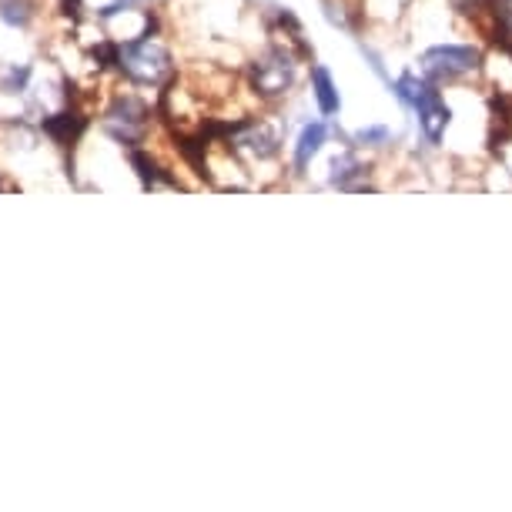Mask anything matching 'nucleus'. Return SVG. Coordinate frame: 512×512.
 <instances>
[{
  "label": "nucleus",
  "mask_w": 512,
  "mask_h": 512,
  "mask_svg": "<svg viewBox=\"0 0 512 512\" xmlns=\"http://www.w3.org/2000/svg\"><path fill=\"white\" fill-rule=\"evenodd\" d=\"M44 131L51 134L54 141L67 144V141H74L77 134L84 131V118H81V114H54V118L44 121Z\"/></svg>",
  "instance_id": "obj_10"
},
{
  "label": "nucleus",
  "mask_w": 512,
  "mask_h": 512,
  "mask_svg": "<svg viewBox=\"0 0 512 512\" xmlns=\"http://www.w3.org/2000/svg\"><path fill=\"white\" fill-rule=\"evenodd\" d=\"M118 67L134 84H161L171 74V54L168 47L151 41V34H141L118 51Z\"/></svg>",
  "instance_id": "obj_3"
},
{
  "label": "nucleus",
  "mask_w": 512,
  "mask_h": 512,
  "mask_svg": "<svg viewBox=\"0 0 512 512\" xmlns=\"http://www.w3.org/2000/svg\"><path fill=\"white\" fill-rule=\"evenodd\" d=\"M385 144H392V131L385 124H369L355 131V148H385Z\"/></svg>",
  "instance_id": "obj_13"
},
{
  "label": "nucleus",
  "mask_w": 512,
  "mask_h": 512,
  "mask_svg": "<svg viewBox=\"0 0 512 512\" xmlns=\"http://www.w3.org/2000/svg\"><path fill=\"white\" fill-rule=\"evenodd\" d=\"M328 141V128L322 121H312V124H305L302 134H298V144H295V168L298 171H305L308 164L315 161V154L322 151V144Z\"/></svg>",
  "instance_id": "obj_9"
},
{
  "label": "nucleus",
  "mask_w": 512,
  "mask_h": 512,
  "mask_svg": "<svg viewBox=\"0 0 512 512\" xmlns=\"http://www.w3.org/2000/svg\"><path fill=\"white\" fill-rule=\"evenodd\" d=\"M312 98H315L318 111H322L325 118H332V114L342 111V98H338V88H335L332 74H328V67H322V64L312 67Z\"/></svg>",
  "instance_id": "obj_8"
},
{
  "label": "nucleus",
  "mask_w": 512,
  "mask_h": 512,
  "mask_svg": "<svg viewBox=\"0 0 512 512\" xmlns=\"http://www.w3.org/2000/svg\"><path fill=\"white\" fill-rule=\"evenodd\" d=\"M0 17H4L7 24H14V27H24L27 21H31L27 0H4V4H0Z\"/></svg>",
  "instance_id": "obj_14"
},
{
  "label": "nucleus",
  "mask_w": 512,
  "mask_h": 512,
  "mask_svg": "<svg viewBox=\"0 0 512 512\" xmlns=\"http://www.w3.org/2000/svg\"><path fill=\"white\" fill-rule=\"evenodd\" d=\"M412 111L419 114V131H422L425 141L439 144L442 138H446L449 121H452V108L446 104V98H442L439 84L429 81V88L419 94V101L412 104Z\"/></svg>",
  "instance_id": "obj_5"
},
{
  "label": "nucleus",
  "mask_w": 512,
  "mask_h": 512,
  "mask_svg": "<svg viewBox=\"0 0 512 512\" xmlns=\"http://www.w3.org/2000/svg\"><path fill=\"white\" fill-rule=\"evenodd\" d=\"M492 24H496V41L512 44V0H496L492 4Z\"/></svg>",
  "instance_id": "obj_12"
},
{
  "label": "nucleus",
  "mask_w": 512,
  "mask_h": 512,
  "mask_svg": "<svg viewBox=\"0 0 512 512\" xmlns=\"http://www.w3.org/2000/svg\"><path fill=\"white\" fill-rule=\"evenodd\" d=\"M228 134H231V144H235L241 154H248L251 161H272L278 148H282V131L265 118H248V121L231 124Z\"/></svg>",
  "instance_id": "obj_4"
},
{
  "label": "nucleus",
  "mask_w": 512,
  "mask_h": 512,
  "mask_svg": "<svg viewBox=\"0 0 512 512\" xmlns=\"http://www.w3.org/2000/svg\"><path fill=\"white\" fill-rule=\"evenodd\" d=\"M144 121H148V104L141 98H131V94H121L108 111V124H111L114 138H121V141L138 138Z\"/></svg>",
  "instance_id": "obj_6"
},
{
  "label": "nucleus",
  "mask_w": 512,
  "mask_h": 512,
  "mask_svg": "<svg viewBox=\"0 0 512 512\" xmlns=\"http://www.w3.org/2000/svg\"><path fill=\"white\" fill-rule=\"evenodd\" d=\"M134 4V0H114V4H108V7H104V17H114V14H118V11H124V7H131Z\"/></svg>",
  "instance_id": "obj_16"
},
{
  "label": "nucleus",
  "mask_w": 512,
  "mask_h": 512,
  "mask_svg": "<svg viewBox=\"0 0 512 512\" xmlns=\"http://www.w3.org/2000/svg\"><path fill=\"white\" fill-rule=\"evenodd\" d=\"M298 34H285V44H272L265 54H258L248 67V81L251 91L265 101H278L285 98L288 91L295 88L298 81V54L288 47V41Z\"/></svg>",
  "instance_id": "obj_1"
},
{
  "label": "nucleus",
  "mask_w": 512,
  "mask_h": 512,
  "mask_svg": "<svg viewBox=\"0 0 512 512\" xmlns=\"http://www.w3.org/2000/svg\"><path fill=\"white\" fill-rule=\"evenodd\" d=\"M369 171L372 168L359 158V151L349 148V151H342V154H335V158H332V175H328V181H332L335 188H342V191H359V188H365Z\"/></svg>",
  "instance_id": "obj_7"
},
{
  "label": "nucleus",
  "mask_w": 512,
  "mask_h": 512,
  "mask_svg": "<svg viewBox=\"0 0 512 512\" xmlns=\"http://www.w3.org/2000/svg\"><path fill=\"white\" fill-rule=\"evenodd\" d=\"M24 81H27V71H24V67H21V71H11V77H7V91H21L24 88Z\"/></svg>",
  "instance_id": "obj_15"
},
{
  "label": "nucleus",
  "mask_w": 512,
  "mask_h": 512,
  "mask_svg": "<svg viewBox=\"0 0 512 512\" xmlns=\"http://www.w3.org/2000/svg\"><path fill=\"white\" fill-rule=\"evenodd\" d=\"M482 64H486V54L476 44H436V47H425L419 57L422 74L432 84L462 81V77L476 74Z\"/></svg>",
  "instance_id": "obj_2"
},
{
  "label": "nucleus",
  "mask_w": 512,
  "mask_h": 512,
  "mask_svg": "<svg viewBox=\"0 0 512 512\" xmlns=\"http://www.w3.org/2000/svg\"><path fill=\"white\" fill-rule=\"evenodd\" d=\"M449 4L456 14L472 17V21H482L489 27V34L496 37V24H492V4H496V0H449Z\"/></svg>",
  "instance_id": "obj_11"
}]
</instances>
